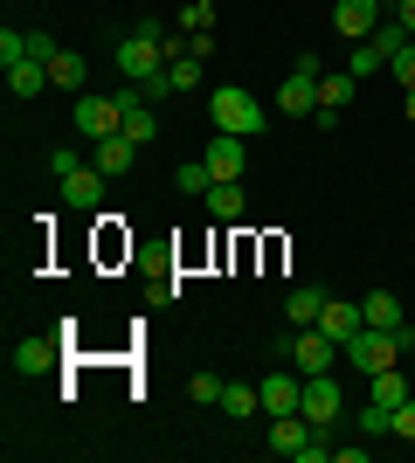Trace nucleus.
Masks as SVG:
<instances>
[{
	"mask_svg": "<svg viewBox=\"0 0 415 463\" xmlns=\"http://www.w3.org/2000/svg\"><path fill=\"white\" fill-rule=\"evenodd\" d=\"M166 35H174V28L146 14L132 35L118 42V56H111V62H118V77H125V83H153L159 70H166Z\"/></svg>",
	"mask_w": 415,
	"mask_h": 463,
	"instance_id": "nucleus-1",
	"label": "nucleus"
},
{
	"mask_svg": "<svg viewBox=\"0 0 415 463\" xmlns=\"http://www.w3.org/2000/svg\"><path fill=\"white\" fill-rule=\"evenodd\" d=\"M208 118H215V132H236V138H257L263 125H270L263 97H257V90H242V83H229V90L208 97Z\"/></svg>",
	"mask_w": 415,
	"mask_h": 463,
	"instance_id": "nucleus-2",
	"label": "nucleus"
},
{
	"mask_svg": "<svg viewBox=\"0 0 415 463\" xmlns=\"http://www.w3.org/2000/svg\"><path fill=\"white\" fill-rule=\"evenodd\" d=\"M49 166H56V187H62V201H70V208H98V201H104V180H111L104 166H83L70 146H62Z\"/></svg>",
	"mask_w": 415,
	"mask_h": 463,
	"instance_id": "nucleus-3",
	"label": "nucleus"
},
{
	"mask_svg": "<svg viewBox=\"0 0 415 463\" xmlns=\"http://www.w3.org/2000/svg\"><path fill=\"white\" fill-rule=\"evenodd\" d=\"M277 360H291V367L312 381V373H333L339 346H333V339H325L318 326H305V332H284V339H277Z\"/></svg>",
	"mask_w": 415,
	"mask_h": 463,
	"instance_id": "nucleus-4",
	"label": "nucleus"
},
{
	"mask_svg": "<svg viewBox=\"0 0 415 463\" xmlns=\"http://www.w3.org/2000/svg\"><path fill=\"white\" fill-rule=\"evenodd\" d=\"M401 353H409V332H374V326H367V332H360V339H354V346H346V367L374 381L381 367H395Z\"/></svg>",
	"mask_w": 415,
	"mask_h": 463,
	"instance_id": "nucleus-5",
	"label": "nucleus"
},
{
	"mask_svg": "<svg viewBox=\"0 0 415 463\" xmlns=\"http://www.w3.org/2000/svg\"><path fill=\"white\" fill-rule=\"evenodd\" d=\"M70 125H77L90 146L111 132H125V111H118V97H98V90H77V104H70Z\"/></svg>",
	"mask_w": 415,
	"mask_h": 463,
	"instance_id": "nucleus-6",
	"label": "nucleus"
},
{
	"mask_svg": "<svg viewBox=\"0 0 415 463\" xmlns=\"http://www.w3.org/2000/svg\"><path fill=\"white\" fill-rule=\"evenodd\" d=\"M318 332H325V339L346 353L360 332H367V311H360V298H325V311H318Z\"/></svg>",
	"mask_w": 415,
	"mask_h": 463,
	"instance_id": "nucleus-7",
	"label": "nucleus"
},
{
	"mask_svg": "<svg viewBox=\"0 0 415 463\" xmlns=\"http://www.w3.org/2000/svg\"><path fill=\"white\" fill-rule=\"evenodd\" d=\"M339 408H346V387H339V373H312V381H305V415H312V422L333 436Z\"/></svg>",
	"mask_w": 415,
	"mask_h": 463,
	"instance_id": "nucleus-8",
	"label": "nucleus"
},
{
	"mask_svg": "<svg viewBox=\"0 0 415 463\" xmlns=\"http://www.w3.org/2000/svg\"><path fill=\"white\" fill-rule=\"evenodd\" d=\"M257 394H263V415H305V373H270V381H257Z\"/></svg>",
	"mask_w": 415,
	"mask_h": 463,
	"instance_id": "nucleus-9",
	"label": "nucleus"
},
{
	"mask_svg": "<svg viewBox=\"0 0 415 463\" xmlns=\"http://www.w3.org/2000/svg\"><path fill=\"white\" fill-rule=\"evenodd\" d=\"M201 159H208V174H215V180H242V166H250V138H236V132H215Z\"/></svg>",
	"mask_w": 415,
	"mask_h": 463,
	"instance_id": "nucleus-10",
	"label": "nucleus"
},
{
	"mask_svg": "<svg viewBox=\"0 0 415 463\" xmlns=\"http://www.w3.org/2000/svg\"><path fill=\"white\" fill-rule=\"evenodd\" d=\"M118 111H125V138H138V146H153V138H159V111L146 104L138 83H125V90H118Z\"/></svg>",
	"mask_w": 415,
	"mask_h": 463,
	"instance_id": "nucleus-11",
	"label": "nucleus"
},
{
	"mask_svg": "<svg viewBox=\"0 0 415 463\" xmlns=\"http://www.w3.org/2000/svg\"><path fill=\"white\" fill-rule=\"evenodd\" d=\"M381 21H388V14H381L374 0H333V28H339L346 42H367Z\"/></svg>",
	"mask_w": 415,
	"mask_h": 463,
	"instance_id": "nucleus-12",
	"label": "nucleus"
},
{
	"mask_svg": "<svg viewBox=\"0 0 415 463\" xmlns=\"http://www.w3.org/2000/svg\"><path fill=\"white\" fill-rule=\"evenodd\" d=\"M354 70H325V77H318V125H339V111H346V104H354Z\"/></svg>",
	"mask_w": 415,
	"mask_h": 463,
	"instance_id": "nucleus-13",
	"label": "nucleus"
},
{
	"mask_svg": "<svg viewBox=\"0 0 415 463\" xmlns=\"http://www.w3.org/2000/svg\"><path fill=\"white\" fill-rule=\"evenodd\" d=\"M325 298H333V290H318V284H297L291 298H284V318H291V332L318 326V311H325Z\"/></svg>",
	"mask_w": 415,
	"mask_h": 463,
	"instance_id": "nucleus-14",
	"label": "nucleus"
},
{
	"mask_svg": "<svg viewBox=\"0 0 415 463\" xmlns=\"http://www.w3.org/2000/svg\"><path fill=\"white\" fill-rule=\"evenodd\" d=\"M132 159H138V138L111 132V138H98V159H90V166H104V174L118 180V174H132Z\"/></svg>",
	"mask_w": 415,
	"mask_h": 463,
	"instance_id": "nucleus-15",
	"label": "nucleus"
},
{
	"mask_svg": "<svg viewBox=\"0 0 415 463\" xmlns=\"http://www.w3.org/2000/svg\"><path fill=\"white\" fill-rule=\"evenodd\" d=\"M360 311H367V326H374V332H409V326H401V298H395V290H367Z\"/></svg>",
	"mask_w": 415,
	"mask_h": 463,
	"instance_id": "nucleus-16",
	"label": "nucleus"
},
{
	"mask_svg": "<svg viewBox=\"0 0 415 463\" xmlns=\"http://www.w3.org/2000/svg\"><path fill=\"white\" fill-rule=\"evenodd\" d=\"M201 201H208V214H215V222H242V214H250V201H242V180H215Z\"/></svg>",
	"mask_w": 415,
	"mask_h": 463,
	"instance_id": "nucleus-17",
	"label": "nucleus"
},
{
	"mask_svg": "<svg viewBox=\"0 0 415 463\" xmlns=\"http://www.w3.org/2000/svg\"><path fill=\"white\" fill-rule=\"evenodd\" d=\"M7 90H14V97H42V90H49V62H35V56L7 62Z\"/></svg>",
	"mask_w": 415,
	"mask_h": 463,
	"instance_id": "nucleus-18",
	"label": "nucleus"
},
{
	"mask_svg": "<svg viewBox=\"0 0 415 463\" xmlns=\"http://www.w3.org/2000/svg\"><path fill=\"white\" fill-rule=\"evenodd\" d=\"M56 367V339H21L14 346V373H49Z\"/></svg>",
	"mask_w": 415,
	"mask_h": 463,
	"instance_id": "nucleus-19",
	"label": "nucleus"
},
{
	"mask_svg": "<svg viewBox=\"0 0 415 463\" xmlns=\"http://www.w3.org/2000/svg\"><path fill=\"white\" fill-rule=\"evenodd\" d=\"M49 83L70 90V97L83 90V56H77V49H56V56H49Z\"/></svg>",
	"mask_w": 415,
	"mask_h": 463,
	"instance_id": "nucleus-20",
	"label": "nucleus"
},
{
	"mask_svg": "<svg viewBox=\"0 0 415 463\" xmlns=\"http://www.w3.org/2000/svg\"><path fill=\"white\" fill-rule=\"evenodd\" d=\"M222 415H229V422H250V415H263V394L257 387H222Z\"/></svg>",
	"mask_w": 415,
	"mask_h": 463,
	"instance_id": "nucleus-21",
	"label": "nucleus"
},
{
	"mask_svg": "<svg viewBox=\"0 0 415 463\" xmlns=\"http://www.w3.org/2000/svg\"><path fill=\"white\" fill-rule=\"evenodd\" d=\"M346 70H354V77H381V70H388V56L374 49V35H367V42H346Z\"/></svg>",
	"mask_w": 415,
	"mask_h": 463,
	"instance_id": "nucleus-22",
	"label": "nucleus"
},
{
	"mask_svg": "<svg viewBox=\"0 0 415 463\" xmlns=\"http://www.w3.org/2000/svg\"><path fill=\"white\" fill-rule=\"evenodd\" d=\"M367 387H374L367 402H381V408H401V402H409V387H401V373H395V367H381V373H374Z\"/></svg>",
	"mask_w": 415,
	"mask_h": 463,
	"instance_id": "nucleus-23",
	"label": "nucleus"
},
{
	"mask_svg": "<svg viewBox=\"0 0 415 463\" xmlns=\"http://www.w3.org/2000/svg\"><path fill=\"white\" fill-rule=\"evenodd\" d=\"M166 83H174V97L201 90V56H174V62H166Z\"/></svg>",
	"mask_w": 415,
	"mask_h": 463,
	"instance_id": "nucleus-24",
	"label": "nucleus"
},
{
	"mask_svg": "<svg viewBox=\"0 0 415 463\" xmlns=\"http://www.w3.org/2000/svg\"><path fill=\"white\" fill-rule=\"evenodd\" d=\"M215 28V0H187L180 7V35H208Z\"/></svg>",
	"mask_w": 415,
	"mask_h": 463,
	"instance_id": "nucleus-25",
	"label": "nucleus"
},
{
	"mask_svg": "<svg viewBox=\"0 0 415 463\" xmlns=\"http://www.w3.org/2000/svg\"><path fill=\"white\" fill-rule=\"evenodd\" d=\"M174 187H180V194H208V187H215L208 159H194V166H174Z\"/></svg>",
	"mask_w": 415,
	"mask_h": 463,
	"instance_id": "nucleus-26",
	"label": "nucleus"
},
{
	"mask_svg": "<svg viewBox=\"0 0 415 463\" xmlns=\"http://www.w3.org/2000/svg\"><path fill=\"white\" fill-rule=\"evenodd\" d=\"M388 77H395V83H401V90H415V35H409V42H401L395 56H388Z\"/></svg>",
	"mask_w": 415,
	"mask_h": 463,
	"instance_id": "nucleus-27",
	"label": "nucleus"
},
{
	"mask_svg": "<svg viewBox=\"0 0 415 463\" xmlns=\"http://www.w3.org/2000/svg\"><path fill=\"white\" fill-rule=\"evenodd\" d=\"M388 436H395V443H415V394L395 408V415H388Z\"/></svg>",
	"mask_w": 415,
	"mask_h": 463,
	"instance_id": "nucleus-28",
	"label": "nucleus"
},
{
	"mask_svg": "<svg viewBox=\"0 0 415 463\" xmlns=\"http://www.w3.org/2000/svg\"><path fill=\"white\" fill-rule=\"evenodd\" d=\"M222 387H229V381H222V373H194V381H187V394L215 408V402H222Z\"/></svg>",
	"mask_w": 415,
	"mask_h": 463,
	"instance_id": "nucleus-29",
	"label": "nucleus"
},
{
	"mask_svg": "<svg viewBox=\"0 0 415 463\" xmlns=\"http://www.w3.org/2000/svg\"><path fill=\"white\" fill-rule=\"evenodd\" d=\"M388 415H395V408L367 402V408H360V436H388Z\"/></svg>",
	"mask_w": 415,
	"mask_h": 463,
	"instance_id": "nucleus-30",
	"label": "nucleus"
},
{
	"mask_svg": "<svg viewBox=\"0 0 415 463\" xmlns=\"http://www.w3.org/2000/svg\"><path fill=\"white\" fill-rule=\"evenodd\" d=\"M21 56H28V35H21V28H0V70L21 62Z\"/></svg>",
	"mask_w": 415,
	"mask_h": 463,
	"instance_id": "nucleus-31",
	"label": "nucleus"
},
{
	"mask_svg": "<svg viewBox=\"0 0 415 463\" xmlns=\"http://www.w3.org/2000/svg\"><path fill=\"white\" fill-rule=\"evenodd\" d=\"M401 42H409V28H401V21H381V28H374V49H381V56H395Z\"/></svg>",
	"mask_w": 415,
	"mask_h": 463,
	"instance_id": "nucleus-32",
	"label": "nucleus"
},
{
	"mask_svg": "<svg viewBox=\"0 0 415 463\" xmlns=\"http://www.w3.org/2000/svg\"><path fill=\"white\" fill-rule=\"evenodd\" d=\"M56 49H62V42H56V35H42V28H35V35H28V56H35V62H49V56H56Z\"/></svg>",
	"mask_w": 415,
	"mask_h": 463,
	"instance_id": "nucleus-33",
	"label": "nucleus"
},
{
	"mask_svg": "<svg viewBox=\"0 0 415 463\" xmlns=\"http://www.w3.org/2000/svg\"><path fill=\"white\" fill-rule=\"evenodd\" d=\"M333 463H367V443H333Z\"/></svg>",
	"mask_w": 415,
	"mask_h": 463,
	"instance_id": "nucleus-34",
	"label": "nucleus"
},
{
	"mask_svg": "<svg viewBox=\"0 0 415 463\" xmlns=\"http://www.w3.org/2000/svg\"><path fill=\"white\" fill-rule=\"evenodd\" d=\"M395 21H401V28L415 35V0H401V7H395Z\"/></svg>",
	"mask_w": 415,
	"mask_h": 463,
	"instance_id": "nucleus-35",
	"label": "nucleus"
},
{
	"mask_svg": "<svg viewBox=\"0 0 415 463\" xmlns=\"http://www.w3.org/2000/svg\"><path fill=\"white\" fill-rule=\"evenodd\" d=\"M401 118H409V125H415V90H401Z\"/></svg>",
	"mask_w": 415,
	"mask_h": 463,
	"instance_id": "nucleus-36",
	"label": "nucleus"
},
{
	"mask_svg": "<svg viewBox=\"0 0 415 463\" xmlns=\"http://www.w3.org/2000/svg\"><path fill=\"white\" fill-rule=\"evenodd\" d=\"M374 7H381V14H395V7H401V0H374Z\"/></svg>",
	"mask_w": 415,
	"mask_h": 463,
	"instance_id": "nucleus-37",
	"label": "nucleus"
},
{
	"mask_svg": "<svg viewBox=\"0 0 415 463\" xmlns=\"http://www.w3.org/2000/svg\"><path fill=\"white\" fill-rule=\"evenodd\" d=\"M409 353H415V332H409Z\"/></svg>",
	"mask_w": 415,
	"mask_h": 463,
	"instance_id": "nucleus-38",
	"label": "nucleus"
}]
</instances>
